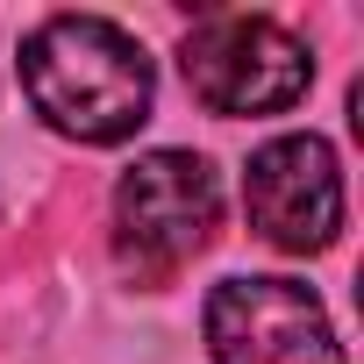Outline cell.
Returning a JSON list of instances; mask_svg holds the SVG:
<instances>
[{"label":"cell","mask_w":364,"mask_h":364,"mask_svg":"<svg viewBox=\"0 0 364 364\" xmlns=\"http://www.w3.org/2000/svg\"><path fill=\"white\" fill-rule=\"evenodd\" d=\"M29 107L72 143H129L150 122L157 72L150 50L107 15H50L22 43Z\"/></svg>","instance_id":"1"},{"label":"cell","mask_w":364,"mask_h":364,"mask_svg":"<svg viewBox=\"0 0 364 364\" xmlns=\"http://www.w3.org/2000/svg\"><path fill=\"white\" fill-rule=\"evenodd\" d=\"M222 222V186L200 150H143L114 178V264L136 286H171Z\"/></svg>","instance_id":"2"},{"label":"cell","mask_w":364,"mask_h":364,"mask_svg":"<svg viewBox=\"0 0 364 364\" xmlns=\"http://www.w3.org/2000/svg\"><path fill=\"white\" fill-rule=\"evenodd\" d=\"M178 72L215 114H279L307 93L314 58L272 15H208L178 43Z\"/></svg>","instance_id":"3"},{"label":"cell","mask_w":364,"mask_h":364,"mask_svg":"<svg viewBox=\"0 0 364 364\" xmlns=\"http://www.w3.org/2000/svg\"><path fill=\"white\" fill-rule=\"evenodd\" d=\"M215 364H343L336 321L300 279H222L208 293Z\"/></svg>","instance_id":"4"},{"label":"cell","mask_w":364,"mask_h":364,"mask_svg":"<svg viewBox=\"0 0 364 364\" xmlns=\"http://www.w3.org/2000/svg\"><path fill=\"white\" fill-rule=\"evenodd\" d=\"M250 229L272 250L314 257L343 236V164L321 136H272L243 171Z\"/></svg>","instance_id":"5"}]
</instances>
